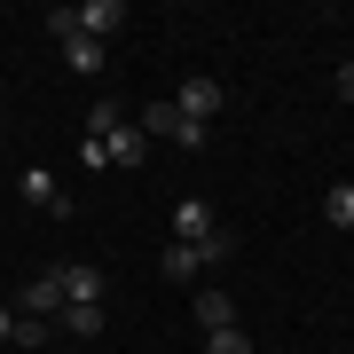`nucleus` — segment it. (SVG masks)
<instances>
[{
    "instance_id": "11",
    "label": "nucleus",
    "mask_w": 354,
    "mask_h": 354,
    "mask_svg": "<svg viewBox=\"0 0 354 354\" xmlns=\"http://www.w3.org/2000/svg\"><path fill=\"white\" fill-rule=\"evenodd\" d=\"M181 134V111L174 102H150V111H142V142H174Z\"/></svg>"
},
{
    "instance_id": "1",
    "label": "nucleus",
    "mask_w": 354,
    "mask_h": 354,
    "mask_svg": "<svg viewBox=\"0 0 354 354\" xmlns=\"http://www.w3.org/2000/svg\"><path fill=\"white\" fill-rule=\"evenodd\" d=\"M16 315H39V323H55V315H64V268L32 276V283H24V299H16Z\"/></svg>"
},
{
    "instance_id": "15",
    "label": "nucleus",
    "mask_w": 354,
    "mask_h": 354,
    "mask_svg": "<svg viewBox=\"0 0 354 354\" xmlns=\"http://www.w3.org/2000/svg\"><path fill=\"white\" fill-rule=\"evenodd\" d=\"M55 339V323H39V315H16V330H8V346H48Z\"/></svg>"
},
{
    "instance_id": "14",
    "label": "nucleus",
    "mask_w": 354,
    "mask_h": 354,
    "mask_svg": "<svg viewBox=\"0 0 354 354\" xmlns=\"http://www.w3.org/2000/svg\"><path fill=\"white\" fill-rule=\"evenodd\" d=\"M197 260H205V268H228V260H236V236H228V228H213V236L197 244Z\"/></svg>"
},
{
    "instance_id": "18",
    "label": "nucleus",
    "mask_w": 354,
    "mask_h": 354,
    "mask_svg": "<svg viewBox=\"0 0 354 354\" xmlns=\"http://www.w3.org/2000/svg\"><path fill=\"white\" fill-rule=\"evenodd\" d=\"M339 102H354V64H339Z\"/></svg>"
},
{
    "instance_id": "10",
    "label": "nucleus",
    "mask_w": 354,
    "mask_h": 354,
    "mask_svg": "<svg viewBox=\"0 0 354 354\" xmlns=\"http://www.w3.org/2000/svg\"><path fill=\"white\" fill-rule=\"evenodd\" d=\"M64 64H71L79 79H95V71H102V39H87V32H71V39H64Z\"/></svg>"
},
{
    "instance_id": "19",
    "label": "nucleus",
    "mask_w": 354,
    "mask_h": 354,
    "mask_svg": "<svg viewBox=\"0 0 354 354\" xmlns=\"http://www.w3.org/2000/svg\"><path fill=\"white\" fill-rule=\"evenodd\" d=\"M8 330H16V307H0V339H8Z\"/></svg>"
},
{
    "instance_id": "7",
    "label": "nucleus",
    "mask_w": 354,
    "mask_h": 354,
    "mask_svg": "<svg viewBox=\"0 0 354 354\" xmlns=\"http://www.w3.org/2000/svg\"><path fill=\"white\" fill-rule=\"evenodd\" d=\"M102 150H111V165H127V174H134V165L150 158V142H142V127H111V134H102Z\"/></svg>"
},
{
    "instance_id": "6",
    "label": "nucleus",
    "mask_w": 354,
    "mask_h": 354,
    "mask_svg": "<svg viewBox=\"0 0 354 354\" xmlns=\"http://www.w3.org/2000/svg\"><path fill=\"white\" fill-rule=\"evenodd\" d=\"M55 323H64L55 339H95V330H102V307H95V299H64V315H55Z\"/></svg>"
},
{
    "instance_id": "3",
    "label": "nucleus",
    "mask_w": 354,
    "mask_h": 354,
    "mask_svg": "<svg viewBox=\"0 0 354 354\" xmlns=\"http://www.w3.org/2000/svg\"><path fill=\"white\" fill-rule=\"evenodd\" d=\"M118 24H127L118 0H87V8H71V32H87V39H111ZM71 32H64V39H71Z\"/></svg>"
},
{
    "instance_id": "8",
    "label": "nucleus",
    "mask_w": 354,
    "mask_h": 354,
    "mask_svg": "<svg viewBox=\"0 0 354 354\" xmlns=\"http://www.w3.org/2000/svg\"><path fill=\"white\" fill-rule=\"evenodd\" d=\"M158 276H174V283H197V276H205L197 244H165V252H158Z\"/></svg>"
},
{
    "instance_id": "16",
    "label": "nucleus",
    "mask_w": 354,
    "mask_h": 354,
    "mask_svg": "<svg viewBox=\"0 0 354 354\" xmlns=\"http://www.w3.org/2000/svg\"><path fill=\"white\" fill-rule=\"evenodd\" d=\"M205 354H252V339H244V323H228V330H213V339H205Z\"/></svg>"
},
{
    "instance_id": "4",
    "label": "nucleus",
    "mask_w": 354,
    "mask_h": 354,
    "mask_svg": "<svg viewBox=\"0 0 354 354\" xmlns=\"http://www.w3.org/2000/svg\"><path fill=\"white\" fill-rule=\"evenodd\" d=\"M213 228H221V221H213L205 197H181V205H174V244H205Z\"/></svg>"
},
{
    "instance_id": "9",
    "label": "nucleus",
    "mask_w": 354,
    "mask_h": 354,
    "mask_svg": "<svg viewBox=\"0 0 354 354\" xmlns=\"http://www.w3.org/2000/svg\"><path fill=\"white\" fill-rule=\"evenodd\" d=\"M197 323H205V339L228 330V323H236V299H228V291H197Z\"/></svg>"
},
{
    "instance_id": "5",
    "label": "nucleus",
    "mask_w": 354,
    "mask_h": 354,
    "mask_svg": "<svg viewBox=\"0 0 354 354\" xmlns=\"http://www.w3.org/2000/svg\"><path fill=\"white\" fill-rule=\"evenodd\" d=\"M221 102H228V87H213V79H189V87L174 95V111H181V118H197V127H205V118H213Z\"/></svg>"
},
{
    "instance_id": "2",
    "label": "nucleus",
    "mask_w": 354,
    "mask_h": 354,
    "mask_svg": "<svg viewBox=\"0 0 354 354\" xmlns=\"http://www.w3.org/2000/svg\"><path fill=\"white\" fill-rule=\"evenodd\" d=\"M16 189H24V205H39V213H71V205H64V181H55L48 165H24Z\"/></svg>"
},
{
    "instance_id": "17",
    "label": "nucleus",
    "mask_w": 354,
    "mask_h": 354,
    "mask_svg": "<svg viewBox=\"0 0 354 354\" xmlns=\"http://www.w3.org/2000/svg\"><path fill=\"white\" fill-rule=\"evenodd\" d=\"M111 127H127V118H118V102H111V95H102V102H95V111H87V134L102 142V134H111Z\"/></svg>"
},
{
    "instance_id": "13",
    "label": "nucleus",
    "mask_w": 354,
    "mask_h": 354,
    "mask_svg": "<svg viewBox=\"0 0 354 354\" xmlns=\"http://www.w3.org/2000/svg\"><path fill=\"white\" fill-rule=\"evenodd\" d=\"M323 221L330 228H354V181H330V189H323Z\"/></svg>"
},
{
    "instance_id": "12",
    "label": "nucleus",
    "mask_w": 354,
    "mask_h": 354,
    "mask_svg": "<svg viewBox=\"0 0 354 354\" xmlns=\"http://www.w3.org/2000/svg\"><path fill=\"white\" fill-rule=\"evenodd\" d=\"M64 299H95V307H102V268H87V260L64 268Z\"/></svg>"
}]
</instances>
